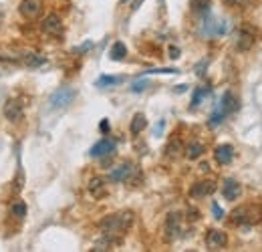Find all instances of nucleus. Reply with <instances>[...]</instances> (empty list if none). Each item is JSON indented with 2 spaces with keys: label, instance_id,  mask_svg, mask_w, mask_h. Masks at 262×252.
<instances>
[{
  "label": "nucleus",
  "instance_id": "obj_24",
  "mask_svg": "<svg viewBox=\"0 0 262 252\" xmlns=\"http://www.w3.org/2000/svg\"><path fill=\"white\" fill-rule=\"evenodd\" d=\"M182 150H184V148H182V141L176 139V141H171V143L165 148V156H167V158H178V156L182 154Z\"/></svg>",
  "mask_w": 262,
  "mask_h": 252
},
{
  "label": "nucleus",
  "instance_id": "obj_31",
  "mask_svg": "<svg viewBox=\"0 0 262 252\" xmlns=\"http://www.w3.org/2000/svg\"><path fill=\"white\" fill-rule=\"evenodd\" d=\"M91 47H93V43L89 40V43H85L83 47H79V49H75V53H81V51H87V49H91Z\"/></svg>",
  "mask_w": 262,
  "mask_h": 252
},
{
  "label": "nucleus",
  "instance_id": "obj_23",
  "mask_svg": "<svg viewBox=\"0 0 262 252\" xmlns=\"http://www.w3.org/2000/svg\"><path fill=\"white\" fill-rule=\"evenodd\" d=\"M226 119V113L220 109V107H216L214 109V113L210 115V121H208V125L210 127H218V125H222V121Z\"/></svg>",
  "mask_w": 262,
  "mask_h": 252
},
{
  "label": "nucleus",
  "instance_id": "obj_16",
  "mask_svg": "<svg viewBox=\"0 0 262 252\" xmlns=\"http://www.w3.org/2000/svg\"><path fill=\"white\" fill-rule=\"evenodd\" d=\"M87 190H89V194H91L95 200H99V198H103V196L107 194V184H105L103 178H91Z\"/></svg>",
  "mask_w": 262,
  "mask_h": 252
},
{
  "label": "nucleus",
  "instance_id": "obj_17",
  "mask_svg": "<svg viewBox=\"0 0 262 252\" xmlns=\"http://www.w3.org/2000/svg\"><path fill=\"white\" fill-rule=\"evenodd\" d=\"M218 107H220L226 115H230V113H234V111L238 109V99L234 97L232 91H226V93L222 95V101L218 103Z\"/></svg>",
  "mask_w": 262,
  "mask_h": 252
},
{
  "label": "nucleus",
  "instance_id": "obj_27",
  "mask_svg": "<svg viewBox=\"0 0 262 252\" xmlns=\"http://www.w3.org/2000/svg\"><path fill=\"white\" fill-rule=\"evenodd\" d=\"M208 6H210V0H192V8L196 12H208Z\"/></svg>",
  "mask_w": 262,
  "mask_h": 252
},
{
  "label": "nucleus",
  "instance_id": "obj_29",
  "mask_svg": "<svg viewBox=\"0 0 262 252\" xmlns=\"http://www.w3.org/2000/svg\"><path fill=\"white\" fill-rule=\"evenodd\" d=\"M212 214H214V218H216V220H222V218H224V210H222L216 202L212 204Z\"/></svg>",
  "mask_w": 262,
  "mask_h": 252
},
{
  "label": "nucleus",
  "instance_id": "obj_5",
  "mask_svg": "<svg viewBox=\"0 0 262 252\" xmlns=\"http://www.w3.org/2000/svg\"><path fill=\"white\" fill-rule=\"evenodd\" d=\"M214 192H216V182H212V180H202V182L192 184V188H190V198L200 200V198L212 196Z\"/></svg>",
  "mask_w": 262,
  "mask_h": 252
},
{
  "label": "nucleus",
  "instance_id": "obj_26",
  "mask_svg": "<svg viewBox=\"0 0 262 252\" xmlns=\"http://www.w3.org/2000/svg\"><path fill=\"white\" fill-rule=\"evenodd\" d=\"M47 63V59L45 57H38V55H34V53H29L27 57H25V65H29V67H40V65Z\"/></svg>",
  "mask_w": 262,
  "mask_h": 252
},
{
  "label": "nucleus",
  "instance_id": "obj_20",
  "mask_svg": "<svg viewBox=\"0 0 262 252\" xmlns=\"http://www.w3.org/2000/svg\"><path fill=\"white\" fill-rule=\"evenodd\" d=\"M109 57H111V61H123L127 57V47L123 43H115L109 51Z\"/></svg>",
  "mask_w": 262,
  "mask_h": 252
},
{
  "label": "nucleus",
  "instance_id": "obj_32",
  "mask_svg": "<svg viewBox=\"0 0 262 252\" xmlns=\"http://www.w3.org/2000/svg\"><path fill=\"white\" fill-rule=\"evenodd\" d=\"M169 57H171V59H178V57H180V49L171 47V49H169Z\"/></svg>",
  "mask_w": 262,
  "mask_h": 252
},
{
  "label": "nucleus",
  "instance_id": "obj_2",
  "mask_svg": "<svg viewBox=\"0 0 262 252\" xmlns=\"http://www.w3.org/2000/svg\"><path fill=\"white\" fill-rule=\"evenodd\" d=\"M262 220V210L258 206H240L232 212V226H252Z\"/></svg>",
  "mask_w": 262,
  "mask_h": 252
},
{
  "label": "nucleus",
  "instance_id": "obj_7",
  "mask_svg": "<svg viewBox=\"0 0 262 252\" xmlns=\"http://www.w3.org/2000/svg\"><path fill=\"white\" fill-rule=\"evenodd\" d=\"M18 10H20V14H23L25 18L34 20V18L40 16V12H42V4H40V0H20Z\"/></svg>",
  "mask_w": 262,
  "mask_h": 252
},
{
  "label": "nucleus",
  "instance_id": "obj_10",
  "mask_svg": "<svg viewBox=\"0 0 262 252\" xmlns=\"http://www.w3.org/2000/svg\"><path fill=\"white\" fill-rule=\"evenodd\" d=\"M180 230H182V216L178 212L167 214V220H165V236H167V240L178 238Z\"/></svg>",
  "mask_w": 262,
  "mask_h": 252
},
{
  "label": "nucleus",
  "instance_id": "obj_6",
  "mask_svg": "<svg viewBox=\"0 0 262 252\" xmlns=\"http://www.w3.org/2000/svg\"><path fill=\"white\" fill-rule=\"evenodd\" d=\"M115 141L113 139H109V137H103L101 141H97L93 148H91V152H89V156L91 158H107V156H111L113 152H115Z\"/></svg>",
  "mask_w": 262,
  "mask_h": 252
},
{
  "label": "nucleus",
  "instance_id": "obj_21",
  "mask_svg": "<svg viewBox=\"0 0 262 252\" xmlns=\"http://www.w3.org/2000/svg\"><path fill=\"white\" fill-rule=\"evenodd\" d=\"M210 93H212V89H210V87H198L196 91H194V95H192V103H190V107H192V109H196L198 105L204 101V97H206V95H210Z\"/></svg>",
  "mask_w": 262,
  "mask_h": 252
},
{
  "label": "nucleus",
  "instance_id": "obj_11",
  "mask_svg": "<svg viewBox=\"0 0 262 252\" xmlns=\"http://www.w3.org/2000/svg\"><path fill=\"white\" fill-rule=\"evenodd\" d=\"M4 117L12 123H18L23 119V103H18L16 99H10L6 101V107H4Z\"/></svg>",
  "mask_w": 262,
  "mask_h": 252
},
{
  "label": "nucleus",
  "instance_id": "obj_1",
  "mask_svg": "<svg viewBox=\"0 0 262 252\" xmlns=\"http://www.w3.org/2000/svg\"><path fill=\"white\" fill-rule=\"evenodd\" d=\"M135 220V214L131 210H123V212H115V214H109L105 216L103 220L99 222V230L107 236H115V238H121Z\"/></svg>",
  "mask_w": 262,
  "mask_h": 252
},
{
  "label": "nucleus",
  "instance_id": "obj_18",
  "mask_svg": "<svg viewBox=\"0 0 262 252\" xmlns=\"http://www.w3.org/2000/svg\"><path fill=\"white\" fill-rule=\"evenodd\" d=\"M206 154V148H204V143H200V141H192V143H188V148H186V158L188 159H198L202 158Z\"/></svg>",
  "mask_w": 262,
  "mask_h": 252
},
{
  "label": "nucleus",
  "instance_id": "obj_12",
  "mask_svg": "<svg viewBox=\"0 0 262 252\" xmlns=\"http://www.w3.org/2000/svg\"><path fill=\"white\" fill-rule=\"evenodd\" d=\"M214 158H216V161H218L220 165H228L230 161L234 159V148H232L230 143L218 145V148L214 150Z\"/></svg>",
  "mask_w": 262,
  "mask_h": 252
},
{
  "label": "nucleus",
  "instance_id": "obj_25",
  "mask_svg": "<svg viewBox=\"0 0 262 252\" xmlns=\"http://www.w3.org/2000/svg\"><path fill=\"white\" fill-rule=\"evenodd\" d=\"M10 212H12V216H16V218H25V216H27V204H25L23 200H18V202H14V204L10 206Z\"/></svg>",
  "mask_w": 262,
  "mask_h": 252
},
{
  "label": "nucleus",
  "instance_id": "obj_9",
  "mask_svg": "<svg viewBox=\"0 0 262 252\" xmlns=\"http://www.w3.org/2000/svg\"><path fill=\"white\" fill-rule=\"evenodd\" d=\"M254 43H256L254 32L250 31L248 27L240 29V32H238V40H236V49H238L240 53H248V51L254 47Z\"/></svg>",
  "mask_w": 262,
  "mask_h": 252
},
{
  "label": "nucleus",
  "instance_id": "obj_8",
  "mask_svg": "<svg viewBox=\"0 0 262 252\" xmlns=\"http://www.w3.org/2000/svg\"><path fill=\"white\" fill-rule=\"evenodd\" d=\"M206 244H208V248H212V250H220V248H224V246L228 244V236H226V232H222V230H208V234H206Z\"/></svg>",
  "mask_w": 262,
  "mask_h": 252
},
{
  "label": "nucleus",
  "instance_id": "obj_3",
  "mask_svg": "<svg viewBox=\"0 0 262 252\" xmlns=\"http://www.w3.org/2000/svg\"><path fill=\"white\" fill-rule=\"evenodd\" d=\"M77 97V91L73 87H61L57 89L55 93L51 95L49 103H51V109H65L73 103V99Z\"/></svg>",
  "mask_w": 262,
  "mask_h": 252
},
{
  "label": "nucleus",
  "instance_id": "obj_4",
  "mask_svg": "<svg viewBox=\"0 0 262 252\" xmlns=\"http://www.w3.org/2000/svg\"><path fill=\"white\" fill-rule=\"evenodd\" d=\"M42 32L49 34V36H55V38H61L65 34V27H63V20L59 14H49L45 20H42Z\"/></svg>",
  "mask_w": 262,
  "mask_h": 252
},
{
  "label": "nucleus",
  "instance_id": "obj_14",
  "mask_svg": "<svg viewBox=\"0 0 262 252\" xmlns=\"http://www.w3.org/2000/svg\"><path fill=\"white\" fill-rule=\"evenodd\" d=\"M131 172H133V165H131V163H121V165H117L115 170H111L109 180H111V182H115V184L125 182V180L131 176Z\"/></svg>",
  "mask_w": 262,
  "mask_h": 252
},
{
  "label": "nucleus",
  "instance_id": "obj_30",
  "mask_svg": "<svg viewBox=\"0 0 262 252\" xmlns=\"http://www.w3.org/2000/svg\"><path fill=\"white\" fill-rule=\"evenodd\" d=\"M99 129H101L103 133H107V131H109V121H107V119H103V121L99 123Z\"/></svg>",
  "mask_w": 262,
  "mask_h": 252
},
{
  "label": "nucleus",
  "instance_id": "obj_15",
  "mask_svg": "<svg viewBox=\"0 0 262 252\" xmlns=\"http://www.w3.org/2000/svg\"><path fill=\"white\" fill-rule=\"evenodd\" d=\"M202 31H204L206 36H220V34H224L228 31V27H226L224 20H208V23H204Z\"/></svg>",
  "mask_w": 262,
  "mask_h": 252
},
{
  "label": "nucleus",
  "instance_id": "obj_33",
  "mask_svg": "<svg viewBox=\"0 0 262 252\" xmlns=\"http://www.w3.org/2000/svg\"><path fill=\"white\" fill-rule=\"evenodd\" d=\"M141 2H143V0H133V2H131V10H137V8L141 6Z\"/></svg>",
  "mask_w": 262,
  "mask_h": 252
},
{
  "label": "nucleus",
  "instance_id": "obj_34",
  "mask_svg": "<svg viewBox=\"0 0 262 252\" xmlns=\"http://www.w3.org/2000/svg\"><path fill=\"white\" fill-rule=\"evenodd\" d=\"M121 2H127V0H121Z\"/></svg>",
  "mask_w": 262,
  "mask_h": 252
},
{
  "label": "nucleus",
  "instance_id": "obj_13",
  "mask_svg": "<svg viewBox=\"0 0 262 252\" xmlns=\"http://www.w3.org/2000/svg\"><path fill=\"white\" fill-rule=\"evenodd\" d=\"M240 194H242V186L236 182V180H226L224 184H222V196L230 200V202H234V200H238L240 198Z\"/></svg>",
  "mask_w": 262,
  "mask_h": 252
},
{
  "label": "nucleus",
  "instance_id": "obj_19",
  "mask_svg": "<svg viewBox=\"0 0 262 252\" xmlns=\"http://www.w3.org/2000/svg\"><path fill=\"white\" fill-rule=\"evenodd\" d=\"M145 127H147V119H145V115H143V113H135V115H133V119H131V125H129L131 133H133V135H139Z\"/></svg>",
  "mask_w": 262,
  "mask_h": 252
},
{
  "label": "nucleus",
  "instance_id": "obj_28",
  "mask_svg": "<svg viewBox=\"0 0 262 252\" xmlns=\"http://www.w3.org/2000/svg\"><path fill=\"white\" fill-rule=\"evenodd\" d=\"M147 87H149V81H137V83H133L131 91H133V93H141V91H145Z\"/></svg>",
  "mask_w": 262,
  "mask_h": 252
},
{
  "label": "nucleus",
  "instance_id": "obj_22",
  "mask_svg": "<svg viewBox=\"0 0 262 252\" xmlns=\"http://www.w3.org/2000/svg\"><path fill=\"white\" fill-rule=\"evenodd\" d=\"M123 79L121 77H111V75H103V77H99L97 79V87H113V85H119Z\"/></svg>",
  "mask_w": 262,
  "mask_h": 252
}]
</instances>
